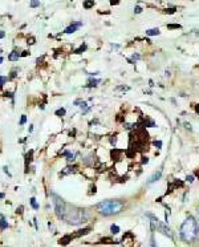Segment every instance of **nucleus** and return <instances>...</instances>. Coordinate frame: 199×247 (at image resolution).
Here are the masks:
<instances>
[{
	"label": "nucleus",
	"instance_id": "obj_14",
	"mask_svg": "<svg viewBox=\"0 0 199 247\" xmlns=\"http://www.w3.org/2000/svg\"><path fill=\"white\" fill-rule=\"evenodd\" d=\"M90 231V229L88 227V229H84V230H80V231H77V234H76V236H80V235H85V234H88V232Z\"/></svg>",
	"mask_w": 199,
	"mask_h": 247
},
{
	"label": "nucleus",
	"instance_id": "obj_35",
	"mask_svg": "<svg viewBox=\"0 0 199 247\" xmlns=\"http://www.w3.org/2000/svg\"><path fill=\"white\" fill-rule=\"evenodd\" d=\"M196 112H198V113H199V105L196 106Z\"/></svg>",
	"mask_w": 199,
	"mask_h": 247
},
{
	"label": "nucleus",
	"instance_id": "obj_4",
	"mask_svg": "<svg viewBox=\"0 0 199 247\" xmlns=\"http://www.w3.org/2000/svg\"><path fill=\"white\" fill-rule=\"evenodd\" d=\"M157 229H158V230H159V231H161L163 235H167L169 238H171V236H173V235H171V231H170V229H169L167 226H165L163 223L158 222V223H157ZM157 229H155V230H157Z\"/></svg>",
	"mask_w": 199,
	"mask_h": 247
},
{
	"label": "nucleus",
	"instance_id": "obj_29",
	"mask_svg": "<svg viewBox=\"0 0 199 247\" xmlns=\"http://www.w3.org/2000/svg\"><path fill=\"white\" fill-rule=\"evenodd\" d=\"M133 59L134 60H138V59H140V55H133Z\"/></svg>",
	"mask_w": 199,
	"mask_h": 247
},
{
	"label": "nucleus",
	"instance_id": "obj_19",
	"mask_svg": "<svg viewBox=\"0 0 199 247\" xmlns=\"http://www.w3.org/2000/svg\"><path fill=\"white\" fill-rule=\"evenodd\" d=\"M167 28H170V29H179L180 25H179V24H169Z\"/></svg>",
	"mask_w": 199,
	"mask_h": 247
},
{
	"label": "nucleus",
	"instance_id": "obj_30",
	"mask_svg": "<svg viewBox=\"0 0 199 247\" xmlns=\"http://www.w3.org/2000/svg\"><path fill=\"white\" fill-rule=\"evenodd\" d=\"M4 35H6V33H4V31H0V39H3Z\"/></svg>",
	"mask_w": 199,
	"mask_h": 247
},
{
	"label": "nucleus",
	"instance_id": "obj_12",
	"mask_svg": "<svg viewBox=\"0 0 199 247\" xmlns=\"http://www.w3.org/2000/svg\"><path fill=\"white\" fill-rule=\"evenodd\" d=\"M65 113H67V110L64 109V108H60V109L56 110V116H58V117H62V116H65Z\"/></svg>",
	"mask_w": 199,
	"mask_h": 247
},
{
	"label": "nucleus",
	"instance_id": "obj_20",
	"mask_svg": "<svg viewBox=\"0 0 199 247\" xmlns=\"http://www.w3.org/2000/svg\"><path fill=\"white\" fill-rule=\"evenodd\" d=\"M85 49H86V45H82V46H80V48H78V49L76 51V53H82Z\"/></svg>",
	"mask_w": 199,
	"mask_h": 247
},
{
	"label": "nucleus",
	"instance_id": "obj_1",
	"mask_svg": "<svg viewBox=\"0 0 199 247\" xmlns=\"http://www.w3.org/2000/svg\"><path fill=\"white\" fill-rule=\"evenodd\" d=\"M52 201L56 214L60 219L68 222L69 225H80L86 221V214L84 210L73 206H69L56 194H52Z\"/></svg>",
	"mask_w": 199,
	"mask_h": 247
},
{
	"label": "nucleus",
	"instance_id": "obj_31",
	"mask_svg": "<svg viewBox=\"0 0 199 247\" xmlns=\"http://www.w3.org/2000/svg\"><path fill=\"white\" fill-rule=\"evenodd\" d=\"M21 56H28V51H24V52L21 53Z\"/></svg>",
	"mask_w": 199,
	"mask_h": 247
},
{
	"label": "nucleus",
	"instance_id": "obj_2",
	"mask_svg": "<svg viewBox=\"0 0 199 247\" xmlns=\"http://www.w3.org/2000/svg\"><path fill=\"white\" fill-rule=\"evenodd\" d=\"M198 223L192 217H187L186 219H184V222L182 223V226H180V238H182L184 242H192L196 239L198 236Z\"/></svg>",
	"mask_w": 199,
	"mask_h": 247
},
{
	"label": "nucleus",
	"instance_id": "obj_25",
	"mask_svg": "<svg viewBox=\"0 0 199 247\" xmlns=\"http://www.w3.org/2000/svg\"><path fill=\"white\" fill-rule=\"evenodd\" d=\"M25 121H27V117H25V116H21V120H20V124H21V125H24V124H25Z\"/></svg>",
	"mask_w": 199,
	"mask_h": 247
},
{
	"label": "nucleus",
	"instance_id": "obj_22",
	"mask_svg": "<svg viewBox=\"0 0 199 247\" xmlns=\"http://www.w3.org/2000/svg\"><path fill=\"white\" fill-rule=\"evenodd\" d=\"M134 12H136V13H141V12H142V8H141L140 6H137L136 8H134Z\"/></svg>",
	"mask_w": 199,
	"mask_h": 247
},
{
	"label": "nucleus",
	"instance_id": "obj_27",
	"mask_svg": "<svg viewBox=\"0 0 199 247\" xmlns=\"http://www.w3.org/2000/svg\"><path fill=\"white\" fill-rule=\"evenodd\" d=\"M166 12H167V13H174V12H175V8H170V9H166Z\"/></svg>",
	"mask_w": 199,
	"mask_h": 247
},
{
	"label": "nucleus",
	"instance_id": "obj_24",
	"mask_svg": "<svg viewBox=\"0 0 199 247\" xmlns=\"http://www.w3.org/2000/svg\"><path fill=\"white\" fill-rule=\"evenodd\" d=\"M187 182H190V183H191V182H194V177L192 175H187Z\"/></svg>",
	"mask_w": 199,
	"mask_h": 247
},
{
	"label": "nucleus",
	"instance_id": "obj_33",
	"mask_svg": "<svg viewBox=\"0 0 199 247\" xmlns=\"http://www.w3.org/2000/svg\"><path fill=\"white\" fill-rule=\"evenodd\" d=\"M3 198H4V194H3V193H0V199H3Z\"/></svg>",
	"mask_w": 199,
	"mask_h": 247
},
{
	"label": "nucleus",
	"instance_id": "obj_6",
	"mask_svg": "<svg viewBox=\"0 0 199 247\" xmlns=\"http://www.w3.org/2000/svg\"><path fill=\"white\" fill-rule=\"evenodd\" d=\"M72 239H73V236H72V235H65V236H62V238L58 240V243H60V244H62V246H67V244H68Z\"/></svg>",
	"mask_w": 199,
	"mask_h": 247
},
{
	"label": "nucleus",
	"instance_id": "obj_5",
	"mask_svg": "<svg viewBox=\"0 0 199 247\" xmlns=\"http://www.w3.org/2000/svg\"><path fill=\"white\" fill-rule=\"evenodd\" d=\"M82 25V23H75L73 25H71V27H68L67 29H65V33H73V32H76V29L78 27H81Z\"/></svg>",
	"mask_w": 199,
	"mask_h": 247
},
{
	"label": "nucleus",
	"instance_id": "obj_21",
	"mask_svg": "<svg viewBox=\"0 0 199 247\" xmlns=\"http://www.w3.org/2000/svg\"><path fill=\"white\" fill-rule=\"evenodd\" d=\"M29 4H31V7L35 8V7H39V6H40V2H31Z\"/></svg>",
	"mask_w": 199,
	"mask_h": 247
},
{
	"label": "nucleus",
	"instance_id": "obj_3",
	"mask_svg": "<svg viewBox=\"0 0 199 247\" xmlns=\"http://www.w3.org/2000/svg\"><path fill=\"white\" fill-rule=\"evenodd\" d=\"M123 203L119 201H115V199H109V201H104L100 202L97 205V210L100 211V214L102 215H113V214H118L122 210Z\"/></svg>",
	"mask_w": 199,
	"mask_h": 247
},
{
	"label": "nucleus",
	"instance_id": "obj_34",
	"mask_svg": "<svg viewBox=\"0 0 199 247\" xmlns=\"http://www.w3.org/2000/svg\"><path fill=\"white\" fill-rule=\"evenodd\" d=\"M2 63H3V57L0 56V64H2Z\"/></svg>",
	"mask_w": 199,
	"mask_h": 247
},
{
	"label": "nucleus",
	"instance_id": "obj_32",
	"mask_svg": "<svg viewBox=\"0 0 199 247\" xmlns=\"http://www.w3.org/2000/svg\"><path fill=\"white\" fill-rule=\"evenodd\" d=\"M151 247H155V243H154V239H151Z\"/></svg>",
	"mask_w": 199,
	"mask_h": 247
},
{
	"label": "nucleus",
	"instance_id": "obj_26",
	"mask_svg": "<svg viewBox=\"0 0 199 247\" xmlns=\"http://www.w3.org/2000/svg\"><path fill=\"white\" fill-rule=\"evenodd\" d=\"M154 145H155L157 147H158V149H161V146H162V142H161V141H155V142H154Z\"/></svg>",
	"mask_w": 199,
	"mask_h": 247
},
{
	"label": "nucleus",
	"instance_id": "obj_13",
	"mask_svg": "<svg viewBox=\"0 0 199 247\" xmlns=\"http://www.w3.org/2000/svg\"><path fill=\"white\" fill-rule=\"evenodd\" d=\"M110 231H112V234H118L119 232V227L117 226V225H112V227H110Z\"/></svg>",
	"mask_w": 199,
	"mask_h": 247
},
{
	"label": "nucleus",
	"instance_id": "obj_7",
	"mask_svg": "<svg viewBox=\"0 0 199 247\" xmlns=\"http://www.w3.org/2000/svg\"><path fill=\"white\" fill-rule=\"evenodd\" d=\"M161 174H162V170H158L157 173H154L151 175V178L149 179V183H153V182H155V181H158L161 178Z\"/></svg>",
	"mask_w": 199,
	"mask_h": 247
},
{
	"label": "nucleus",
	"instance_id": "obj_10",
	"mask_svg": "<svg viewBox=\"0 0 199 247\" xmlns=\"http://www.w3.org/2000/svg\"><path fill=\"white\" fill-rule=\"evenodd\" d=\"M146 35H147V36H157V35H159V29H158V28L147 29V31H146Z\"/></svg>",
	"mask_w": 199,
	"mask_h": 247
},
{
	"label": "nucleus",
	"instance_id": "obj_11",
	"mask_svg": "<svg viewBox=\"0 0 199 247\" xmlns=\"http://www.w3.org/2000/svg\"><path fill=\"white\" fill-rule=\"evenodd\" d=\"M64 154L68 157L67 160H68L69 162H72L73 160H75V154H73V153H71V152H64Z\"/></svg>",
	"mask_w": 199,
	"mask_h": 247
},
{
	"label": "nucleus",
	"instance_id": "obj_16",
	"mask_svg": "<svg viewBox=\"0 0 199 247\" xmlns=\"http://www.w3.org/2000/svg\"><path fill=\"white\" fill-rule=\"evenodd\" d=\"M93 6H94L93 2H85V3H84V8H85V9H89V8H92Z\"/></svg>",
	"mask_w": 199,
	"mask_h": 247
},
{
	"label": "nucleus",
	"instance_id": "obj_8",
	"mask_svg": "<svg viewBox=\"0 0 199 247\" xmlns=\"http://www.w3.org/2000/svg\"><path fill=\"white\" fill-rule=\"evenodd\" d=\"M20 53L19 52H16V51H13V52L11 53V55H8V60H11V61H16V60H19V57H20Z\"/></svg>",
	"mask_w": 199,
	"mask_h": 247
},
{
	"label": "nucleus",
	"instance_id": "obj_9",
	"mask_svg": "<svg viewBox=\"0 0 199 247\" xmlns=\"http://www.w3.org/2000/svg\"><path fill=\"white\" fill-rule=\"evenodd\" d=\"M8 227V222L6 221V218H4V215H2L0 214V230H4Z\"/></svg>",
	"mask_w": 199,
	"mask_h": 247
},
{
	"label": "nucleus",
	"instance_id": "obj_17",
	"mask_svg": "<svg viewBox=\"0 0 199 247\" xmlns=\"http://www.w3.org/2000/svg\"><path fill=\"white\" fill-rule=\"evenodd\" d=\"M8 81V77H4V76H0V88H2L4 84Z\"/></svg>",
	"mask_w": 199,
	"mask_h": 247
},
{
	"label": "nucleus",
	"instance_id": "obj_18",
	"mask_svg": "<svg viewBox=\"0 0 199 247\" xmlns=\"http://www.w3.org/2000/svg\"><path fill=\"white\" fill-rule=\"evenodd\" d=\"M98 82H100V80H89V82H88V86H96Z\"/></svg>",
	"mask_w": 199,
	"mask_h": 247
},
{
	"label": "nucleus",
	"instance_id": "obj_15",
	"mask_svg": "<svg viewBox=\"0 0 199 247\" xmlns=\"http://www.w3.org/2000/svg\"><path fill=\"white\" fill-rule=\"evenodd\" d=\"M31 205H32V207H33L35 210H37V209H39V205H37V202H36L35 198H31Z\"/></svg>",
	"mask_w": 199,
	"mask_h": 247
},
{
	"label": "nucleus",
	"instance_id": "obj_28",
	"mask_svg": "<svg viewBox=\"0 0 199 247\" xmlns=\"http://www.w3.org/2000/svg\"><path fill=\"white\" fill-rule=\"evenodd\" d=\"M28 44H35V39H33V37H31V39L28 40Z\"/></svg>",
	"mask_w": 199,
	"mask_h": 247
},
{
	"label": "nucleus",
	"instance_id": "obj_23",
	"mask_svg": "<svg viewBox=\"0 0 199 247\" xmlns=\"http://www.w3.org/2000/svg\"><path fill=\"white\" fill-rule=\"evenodd\" d=\"M32 154H33V152H29L28 154H27V161H32Z\"/></svg>",
	"mask_w": 199,
	"mask_h": 247
}]
</instances>
